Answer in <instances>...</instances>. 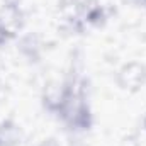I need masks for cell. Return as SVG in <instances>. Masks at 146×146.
<instances>
[{"label":"cell","mask_w":146,"mask_h":146,"mask_svg":"<svg viewBox=\"0 0 146 146\" xmlns=\"http://www.w3.org/2000/svg\"><path fill=\"white\" fill-rule=\"evenodd\" d=\"M58 115L73 131H85L92 126V110L87 100V87L83 78L73 76L68 80V95Z\"/></svg>","instance_id":"cell-1"},{"label":"cell","mask_w":146,"mask_h":146,"mask_svg":"<svg viewBox=\"0 0 146 146\" xmlns=\"http://www.w3.org/2000/svg\"><path fill=\"white\" fill-rule=\"evenodd\" d=\"M115 83L124 92H139L146 85V65L136 60L124 63L115 73Z\"/></svg>","instance_id":"cell-2"},{"label":"cell","mask_w":146,"mask_h":146,"mask_svg":"<svg viewBox=\"0 0 146 146\" xmlns=\"http://www.w3.org/2000/svg\"><path fill=\"white\" fill-rule=\"evenodd\" d=\"M24 26V15L17 3L3 2L0 5V42L19 36Z\"/></svg>","instance_id":"cell-3"},{"label":"cell","mask_w":146,"mask_h":146,"mask_svg":"<svg viewBox=\"0 0 146 146\" xmlns=\"http://www.w3.org/2000/svg\"><path fill=\"white\" fill-rule=\"evenodd\" d=\"M66 95H68V80L51 82L46 85V88L42 92V104L49 112L58 115V112L61 110L65 100H66Z\"/></svg>","instance_id":"cell-4"},{"label":"cell","mask_w":146,"mask_h":146,"mask_svg":"<svg viewBox=\"0 0 146 146\" xmlns=\"http://www.w3.org/2000/svg\"><path fill=\"white\" fill-rule=\"evenodd\" d=\"M22 139L24 133L15 121L5 119L0 122V146H19Z\"/></svg>","instance_id":"cell-5"},{"label":"cell","mask_w":146,"mask_h":146,"mask_svg":"<svg viewBox=\"0 0 146 146\" xmlns=\"http://www.w3.org/2000/svg\"><path fill=\"white\" fill-rule=\"evenodd\" d=\"M34 146H61V145H60V141H58L56 138L49 136V138H44V139H41V141H39V143H36Z\"/></svg>","instance_id":"cell-6"},{"label":"cell","mask_w":146,"mask_h":146,"mask_svg":"<svg viewBox=\"0 0 146 146\" xmlns=\"http://www.w3.org/2000/svg\"><path fill=\"white\" fill-rule=\"evenodd\" d=\"M143 127H145V131H146V112H145V117H143Z\"/></svg>","instance_id":"cell-7"},{"label":"cell","mask_w":146,"mask_h":146,"mask_svg":"<svg viewBox=\"0 0 146 146\" xmlns=\"http://www.w3.org/2000/svg\"><path fill=\"white\" fill-rule=\"evenodd\" d=\"M143 2H145V3H146V0H143Z\"/></svg>","instance_id":"cell-8"}]
</instances>
